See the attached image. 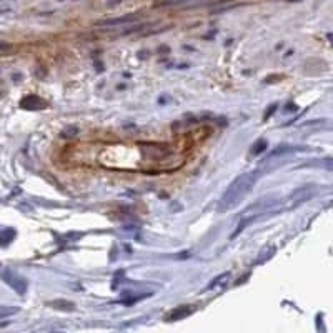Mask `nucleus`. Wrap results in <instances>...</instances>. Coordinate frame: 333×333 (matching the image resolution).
Segmentation results:
<instances>
[{
    "label": "nucleus",
    "mask_w": 333,
    "mask_h": 333,
    "mask_svg": "<svg viewBox=\"0 0 333 333\" xmlns=\"http://www.w3.org/2000/svg\"><path fill=\"white\" fill-rule=\"evenodd\" d=\"M261 175H263L261 170H252V172L242 173L240 177H237L230 183V187L225 190V193L222 195L218 212H225V210L233 209V207H237L245 196L252 192V188L255 187V183L258 182V178Z\"/></svg>",
    "instance_id": "nucleus-1"
},
{
    "label": "nucleus",
    "mask_w": 333,
    "mask_h": 333,
    "mask_svg": "<svg viewBox=\"0 0 333 333\" xmlns=\"http://www.w3.org/2000/svg\"><path fill=\"white\" fill-rule=\"evenodd\" d=\"M313 193V188L312 187H305V188H298L295 190V192L292 193L290 196V204H288V209H292V207H297L300 204H303V202H307L310 196H312Z\"/></svg>",
    "instance_id": "nucleus-2"
},
{
    "label": "nucleus",
    "mask_w": 333,
    "mask_h": 333,
    "mask_svg": "<svg viewBox=\"0 0 333 333\" xmlns=\"http://www.w3.org/2000/svg\"><path fill=\"white\" fill-rule=\"evenodd\" d=\"M20 105L24 108H27V110H39V108L47 107V102L43 100V98L37 97V95H29L20 102Z\"/></svg>",
    "instance_id": "nucleus-3"
},
{
    "label": "nucleus",
    "mask_w": 333,
    "mask_h": 333,
    "mask_svg": "<svg viewBox=\"0 0 333 333\" xmlns=\"http://www.w3.org/2000/svg\"><path fill=\"white\" fill-rule=\"evenodd\" d=\"M139 19V15H134V14H128V15H123V17H117V19H110V20H100L97 22L98 27H117V25H125V24H130V22H135Z\"/></svg>",
    "instance_id": "nucleus-4"
},
{
    "label": "nucleus",
    "mask_w": 333,
    "mask_h": 333,
    "mask_svg": "<svg viewBox=\"0 0 333 333\" xmlns=\"http://www.w3.org/2000/svg\"><path fill=\"white\" fill-rule=\"evenodd\" d=\"M4 277H5V280H7V283H10V285H12L20 295L25 293V290H27V282L24 280V278L19 277V275H15V274H12V272H7V274H5Z\"/></svg>",
    "instance_id": "nucleus-5"
},
{
    "label": "nucleus",
    "mask_w": 333,
    "mask_h": 333,
    "mask_svg": "<svg viewBox=\"0 0 333 333\" xmlns=\"http://www.w3.org/2000/svg\"><path fill=\"white\" fill-rule=\"evenodd\" d=\"M192 312H193V308H192V307H188V305H187V307H185V305H183V307H177L175 310H172V312L165 316V320H167V321L182 320V318H185V316H188Z\"/></svg>",
    "instance_id": "nucleus-6"
},
{
    "label": "nucleus",
    "mask_w": 333,
    "mask_h": 333,
    "mask_svg": "<svg viewBox=\"0 0 333 333\" xmlns=\"http://www.w3.org/2000/svg\"><path fill=\"white\" fill-rule=\"evenodd\" d=\"M297 150H303V149H297V147H293V145H280L274 152H270L269 158H275L278 155H285V154H290V152H297Z\"/></svg>",
    "instance_id": "nucleus-7"
},
{
    "label": "nucleus",
    "mask_w": 333,
    "mask_h": 333,
    "mask_svg": "<svg viewBox=\"0 0 333 333\" xmlns=\"http://www.w3.org/2000/svg\"><path fill=\"white\" fill-rule=\"evenodd\" d=\"M253 147H255V149H252V154L258 155V154H261V152L267 149V147H269V144H267V140H258Z\"/></svg>",
    "instance_id": "nucleus-8"
},
{
    "label": "nucleus",
    "mask_w": 333,
    "mask_h": 333,
    "mask_svg": "<svg viewBox=\"0 0 333 333\" xmlns=\"http://www.w3.org/2000/svg\"><path fill=\"white\" fill-rule=\"evenodd\" d=\"M17 313V308H9V307H0V318H5V316H10Z\"/></svg>",
    "instance_id": "nucleus-9"
},
{
    "label": "nucleus",
    "mask_w": 333,
    "mask_h": 333,
    "mask_svg": "<svg viewBox=\"0 0 333 333\" xmlns=\"http://www.w3.org/2000/svg\"><path fill=\"white\" fill-rule=\"evenodd\" d=\"M118 2H122V0H110V2H108V5L112 7V5H115V4H118Z\"/></svg>",
    "instance_id": "nucleus-10"
}]
</instances>
